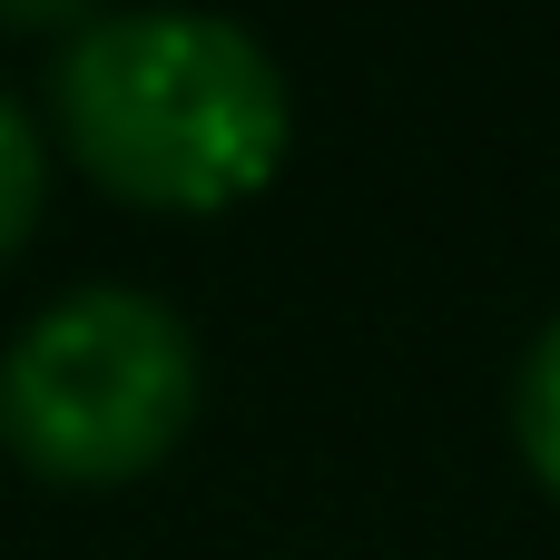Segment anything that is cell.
<instances>
[{"mask_svg":"<svg viewBox=\"0 0 560 560\" xmlns=\"http://www.w3.org/2000/svg\"><path fill=\"white\" fill-rule=\"evenodd\" d=\"M49 108H59L69 158L148 217L246 207L285 167V138H295L285 69L266 59L256 30L217 10L89 20L49 69Z\"/></svg>","mask_w":560,"mask_h":560,"instance_id":"obj_1","label":"cell"},{"mask_svg":"<svg viewBox=\"0 0 560 560\" xmlns=\"http://www.w3.org/2000/svg\"><path fill=\"white\" fill-rule=\"evenodd\" d=\"M197 413V345L138 285L49 295L0 345V443L59 492L138 482Z\"/></svg>","mask_w":560,"mask_h":560,"instance_id":"obj_2","label":"cell"},{"mask_svg":"<svg viewBox=\"0 0 560 560\" xmlns=\"http://www.w3.org/2000/svg\"><path fill=\"white\" fill-rule=\"evenodd\" d=\"M512 433H522L532 482L560 502V325L532 335V354H522V374H512Z\"/></svg>","mask_w":560,"mask_h":560,"instance_id":"obj_3","label":"cell"},{"mask_svg":"<svg viewBox=\"0 0 560 560\" xmlns=\"http://www.w3.org/2000/svg\"><path fill=\"white\" fill-rule=\"evenodd\" d=\"M39 197H49V148H39V128H30V118L0 98V266L30 246Z\"/></svg>","mask_w":560,"mask_h":560,"instance_id":"obj_4","label":"cell"},{"mask_svg":"<svg viewBox=\"0 0 560 560\" xmlns=\"http://www.w3.org/2000/svg\"><path fill=\"white\" fill-rule=\"evenodd\" d=\"M98 0H0V30H89Z\"/></svg>","mask_w":560,"mask_h":560,"instance_id":"obj_5","label":"cell"}]
</instances>
